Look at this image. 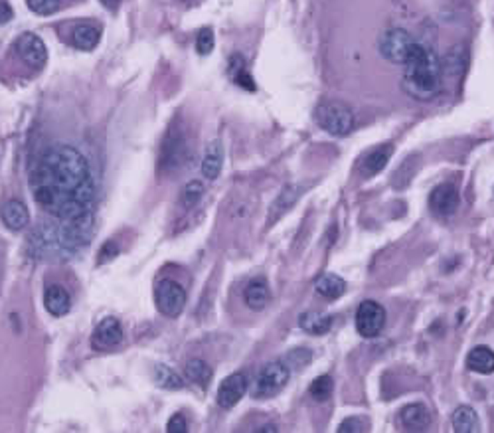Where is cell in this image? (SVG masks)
Here are the masks:
<instances>
[{
	"instance_id": "9a60e30c",
	"label": "cell",
	"mask_w": 494,
	"mask_h": 433,
	"mask_svg": "<svg viewBox=\"0 0 494 433\" xmlns=\"http://www.w3.org/2000/svg\"><path fill=\"white\" fill-rule=\"evenodd\" d=\"M400 424L408 432H423L431 424V412L423 404H409L401 408Z\"/></svg>"
},
{
	"instance_id": "3957f363",
	"label": "cell",
	"mask_w": 494,
	"mask_h": 433,
	"mask_svg": "<svg viewBox=\"0 0 494 433\" xmlns=\"http://www.w3.org/2000/svg\"><path fill=\"white\" fill-rule=\"evenodd\" d=\"M94 234V220L91 214L74 218V220H60L56 226L46 224L34 232L32 244L40 254H69L86 246Z\"/></svg>"
},
{
	"instance_id": "ab89813d",
	"label": "cell",
	"mask_w": 494,
	"mask_h": 433,
	"mask_svg": "<svg viewBox=\"0 0 494 433\" xmlns=\"http://www.w3.org/2000/svg\"><path fill=\"white\" fill-rule=\"evenodd\" d=\"M101 4L105 6L107 10H111V12H115V10L119 9L121 0H101Z\"/></svg>"
},
{
	"instance_id": "9c48e42d",
	"label": "cell",
	"mask_w": 494,
	"mask_h": 433,
	"mask_svg": "<svg viewBox=\"0 0 494 433\" xmlns=\"http://www.w3.org/2000/svg\"><path fill=\"white\" fill-rule=\"evenodd\" d=\"M385 327V309L375 301L360 303L356 311V331L364 339H375Z\"/></svg>"
},
{
	"instance_id": "ffe728a7",
	"label": "cell",
	"mask_w": 494,
	"mask_h": 433,
	"mask_svg": "<svg viewBox=\"0 0 494 433\" xmlns=\"http://www.w3.org/2000/svg\"><path fill=\"white\" fill-rule=\"evenodd\" d=\"M303 194V186H297V184H289L281 190V194L275 198V202L271 204V212H269V224H275V222L281 218L283 214L291 210L295 202Z\"/></svg>"
},
{
	"instance_id": "30bf717a",
	"label": "cell",
	"mask_w": 494,
	"mask_h": 433,
	"mask_svg": "<svg viewBox=\"0 0 494 433\" xmlns=\"http://www.w3.org/2000/svg\"><path fill=\"white\" fill-rule=\"evenodd\" d=\"M14 48H16V54L22 58V61H24L26 66H30V68L40 69L44 68L46 61H48L46 44L42 42L40 36L32 34V32H26V34L18 36Z\"/></svg>"
},
{
	"instance_id": "d4e9b609",
	"label": "cell",
	"mask_w": 494,
	"mask_h": 433,
	"mask_svg": "<svg viewBox=\"0 0 494 433\" xmlns=\"http://www.w3.org/2000/svg\"><path fill=\"white\" fill-rule=\"evenodd\" d=\"M184 372H186L188 380L200 386V388H208V384L212 382V368L202 358H190L186 366H184Z\"/></svg>"
},
{
	"instance_id": "74e56055",
	"label": "cell",
	"mask_w": 494,
	"mask_h": 433,
	"mask_svg": "<svg viewBox=\"0 0 494 433\" xmlns=\"http://www.w3.org/2000/svg\"><path fill=\"white\" fill-rule=\"evenodd\" d=\"M166 432L168 433H186L188 432L186 417L182 416V414L172 416L171 419H168V424H166Z\"/></svg>"
},
{
	"instance_id": "6da1fadb",
	"label": "cell",
	"mask_w": 494,
	"mask_h": 433,
	"mask_svg": "<svg viewBox=\"0 0 494 433\" xmlns=\"http://www.w3.org/2000/svg\"><path fill=\"white\" fill-rule=\"evenodd\" d=\"M34 196L58 220L91 214L95 184L86 156L69 144L50 146L36 166Z\"/></svg>"
},
{
	"instance_id": "4dcf8cb0",
	"label": "cell",
	"mask_w": 494,
	"mask_h": 433,
	"mask_svg": "<svg viewBox=\"0 0 494 433\" xmlns=\"http://www.w3.org/2000/svg\"><path fill=\"white\" fill-rule=\"evenodd\" d=\"M333 390H334L333 378H331L328 374H324V376H318L315 382L311 384L308 394H311V398H315L316 402H324V399H328L331 396H333Z\"/></svg>"
},
{
	"instance_id": "f546056e",
	"label": "cell",
	"mask_w": 494,
	"mask_h": 433,
	"mask_svg": "<svg viewBox=\"0 0 494 433\" xmlns=\"http://www.w3.org/2000/svg\"><path fill=\"white\" fill-rule=\"evenodd\" d=\"M202 196H204V184L200 180H190L180 192V206L190 210L202 200Z\"/></svg>"
},
{
	"instance_id": "5b68a950",
	"label": "cell",
	"mask_w": 494,
	"mask_h": 433,
	"mask_svg": "<svg viewBox=\"0 0 494 433\" xmlns=\"http://www.w3.org/2000/svg\"><path fill=\"white\" fill-rule=\"evenodd\" d=\"M315 121L328 135L346 136L354 127V115L346 103L338 99H326L315 109Z\"/></svg>"
},
{
	"instance_id": "7c38bea8",
	"label": "cell",
	"mask_w": 494,
	"mask_h": 433,
	"mask_svg": "<svg viewBox=\"0 0 494 433\" xmlns=\"http://www.w3.org/2000/svg\"><path fill=\"white\" fill-rule=\"evenodd\" d=\"M459 202V190H457L455 184H449V182L435 186L431 190V196H429V208H431V212L441 216V218H447V216H453V214L457 212Z\"/></svg>"
},
{
	"instance_id": "d6986e66",
	"label": "cell",
	"mask_w": 494,
	"mask_h": 433,
	"mask_svg": "<svg viewBox=\"0 0 494 433\" xmlns=\"http://www.w3.org/2000/svg\"><path fill=\"white\" fill-rule=\"evenodd\" d=\"M99 40H101V28L95 24H89V22L77 24L74 28V32H71V44L76 46L77 50H94V48H97Z\"/></svg>"
},
{
	"instance_id": "ac0fdd59",
	"label": "cell",
	"mask_w": 494,
	"mask_h": 433,
	"mask_svg": "<svg viewBox=\"0 0 494 433\" xmlns=\"http://www.w3.org/2000/svg\"><path fill=\"white\" fill-rule=\"evenodd\" d=\"M392 154H393L392 144H382V146H378V149H374L372 153L366 154V159H364L362 164H360V172H362L366 179L375 176L378 172H382V170L388 166V162H390V159H392Z\"/></svg>"
},
{
	"instance_id": "4fadbf2b",
	"label": "cell",
	"mask_w": 494,
	"mask_h": 433,
	"mask_svg": "<svg viewBox=\"0 0 494 433\" xmlns=\"http://www.w3.org/2000/svg\"><path fill=\"white\" fill-rule=\"evenodd\" d=\"M247 376L243 372L230 374L218 388V406L223 409H231L238 406L239 399L246 396L247 392Z\"/></svg>"
},
{
	"instance_id": "603a6c76",
	"label": "cell",
	"mask_w": 494,
	"mask_h": 433,
	"mask_svg": "<svg viewBox=\"0 0 494 433\" xmlns=\"http://www.w3.org/2000/svg\"><path fill=\"white\" fill-rule=\"evenodd\" d=\"M467 368L477 374H493L494 350L488 347H475L467 357Z\"/></svg>"
},
{
	"instance_id": "e0dca14e",
	"label": "cell",
	"mask_w": 494,
	"mask_h": 433,
	"mask_svg": "<svg viewBox=\"0 0 494 433\" xmlns=\"http://www.w3.org/2000/svg\"><path fill=\"white\" fill-rule=\"evenodd\" d=\"M243 301L251 311H263L271 301V291L263 277L251 279L243 289Z\"/></svg>"
},
{
	"instance_id": "ba28073f",
	"label": "cell",
	"mask_w": 494,
	"mask_h": 433,
	"mask_svg": "<svg viewBox=\"0 0 494 433\" xmlns=\"http://www.w3.org/2000/svg\"><path fill=\"white\" fill-rule=\"evenodd\" d=\"M413 46V36L403 28H392L380 38V54L392 64H405Z\"/></svg>"
},
{
	"instance_id": "52a82bcc",
	"label": "cell",
	"mask_w": 494,
	"mask_h": 433,
	"mask_svg": "<svg viewBox=\"0 0 494 433\" xmlns=\"http://www.w3.org/2000/svg\"><path fill=\"white\" fill-rule=\"evenodd\" d=\"M154 301L161 314L168 319H176L186 307V291L178 281L166 277L158 281V285L154 289Z\"/></svg>"
},
{
	"instance_id": "e575fe53",
	"label": "cell",
	"mask_w": 494,
	"mask_h": 433,
	"mask_svg": "<svg viewBox=\"0 0 494 433\" xmlns=\"http://www.w3.org/2000/svg\"><path fill=\"white\" fill-rule=\"evenodd\" d=\"M368 432V422L364 417L352 416L346 417L341 425H338V433H362Z\"/></svg>"
},
{
	"instance_id": "cb8c5ba5",
	"label": "cell",
	"mask_w": 494,
	"mask_h": 433,
	"mask_svg": "<svg viewBox=\"0 0 494 433\" xmlns=\"http://www.w3.org/2000/svg\"><path fill=\"white\" fill-rule=\"evenodd\" d=\"M453 429L457 433H477L480 429L477 412L470 406H459L453 414Z\"/></svg>"
},
{
	"instance_id": "4316f807",
	"label": "cell",
	"mask_w": 494,
	"mask_h": 433,
	"mask_svg": "<svg viewBox=\"0 0 494 433\" xmlns=\"http://www.w3.org/2000/svg\"><path fill=\"white\" fill-rule=\"evenodd\" d=\"M230 76H231V79H233V81L239 85V87H243V89H247V91H256L253 77H251V74L247 71L246 60H243L241 56H231Z\"/></svg>"
},
{
	"instance_id": "7a4b0ae2",
	"label": "cell",
	"mask_w": 494,
	"mask_h": 433,
	"mask_svg": "<svg viewBox=\"0 0 494 433\" xmlns=\"http://www.w3.org/2000/svg\"><path fill=\"white\" fill-rule=\"evenodd\" d=\"M403 89L418 101H429L441 91L443 81V68L433 50L425 48L423 44L415 42L409 54L408 61L403 64Z\"/></svg>"
},
{
	"instance_id": "d6a6232c",
	"label": "cell",
	"mask_w": 494,
	"mask_h": 433,
	"mask_svg": "<svg viewBox=\"0 0 494 433\" xmlns=\"http://www.w3.org/2000/svg\"><path fill=\"white\" fill-rule=\"evenodd\" d=\"M313 360V354L308 349H295L291 350L287 358H285V364L289 368H305Z\"/></svg>"
},
{
	"instance_id": "5bb4252c",
	"label": "cell",
	"mask_w": 494,
	"mask_h": 433,
	"mask_svg": "<svg viewBox=\"0 0 494 433\" xmlns=\"http://www.w3.org/2000/svg\"><path fill=\"white\" fill-rule=\"evenodd\" d=\"M0 218L4 222V226L12 232H22V229L28 228L30 224V212L22 200H6L2 208H0Z\"/></svg>"
},
{
	"instance_id": "277c9868",
	"label": "cell",
	"mask_w": 494,
	"mask_h": 433,
	"mask_svg": "<svg viewBox=\"0 0 494 433\" xmlns=\"http://www.w3.org/2000/svg\"><path fill=\"white\" fill-rule=\"evenodd\" d=\"M190 156V143L184 127L172 125L168 133L164 135L158 154V172L161 174H172L186 164Z\"/></svg>"
},
{
	"instance_id": "8d00e7d4",
	"label": "cell",
	"mask_w": 494,
	"mask_h": 433,
	"mask_svg": "<svg viewBox=\"0 0 494 433\" xmlns=\"http://www.w3.org/2000/svg\"><path fill=\"white\" fill-rule=\"evenodd\" d=\"M117 255H119V246H117V242H115V239L105 242V244L101 246V249H99V265L111 262V259H115Z\"/></svg>"
},
{
	"instance_id": "1f68e13d",
	"label": "cell",
	"mask_w": 494,
	"mask_h": 433,
	"mask_svg": "<svg viewBox=\"0 0 494 433\" xmlns=\"http://www.w3.org/2000/svg\"><path fill=\"white\" fill-rule=\"evenodd\" d=\"M26 4H28V9L40 16H50L60 10L61 0H26Z\"/></svg>"
},
{
	"instance_id": "f35d334b",
	"label": "cell",
	"mask_w": 494,
	"mask_h": 433,
	"mask_svg": "<svg viewBox=\"0 0 494 433\" xmlns=\"http://www.w3.org/2000/svg\"><path fill=\"white\" fill-rule=\"evenodd\" d=\"M10 18H12V10L9 2H0V22H9Z\"/></svg>"
},
{
	"instance_id": "484cf974",
	"label": "cell",
	"mask_w": 494,
	"mask_h": 433,
	"mask_svg": "<svg viewBox=\"0 0 494 433\" xmlns=\"http://www.w3.org/2000/svg\"><path fill=\"white\" fill-rule=\"evenodd\" d=\"M315 289L318 295L326 299H338L346 291V281L334 275V273H324L315 283Z\"/></svg>"
},
{
	"instance_id": "836d02e7",
	"label": "cell",
	"mask_w": 494,
	"mask_h": 433,
	"mask_svg": "<svg viewBox=\"0 0 494 433\" xmlns=\"http://www.w3.org/2000/svg\"><path fill=\"white\" fill-rule=\"evenodd\" d=\"M213 44H216V38H213L212 28H204V30H200V32H198L196 51L200 54V56H208V54H212Z\"/></svg>"
},
{
	"instance_id": "f1b7e54d",
	"label": "cell",
	"mask_w": 494,
	"mask_h": 433,
	"mask_svg": "<svg viewBox=\"0 0 494 433\" xmlns=\"http://www.w3.org/2000/svg\"><path fill=\"white\" fill-rule=\"evenodd\" d=\"M465 66H467V50L463 46H455L447 56H445V61L441 64V68L447 74L451 76H459L465 71Z\"/></svg>"
},
{
	"instance_id": "8992f818",
	"label": "cell",
	"mask_w": 494,
	"mask_h": 433,
	"mask_svg": "<svg viewBox=\"0 0 494 433\" xmlns=\"http://www.w3.org/2000/svg\"><path fill=\"white\" fill-rule=\"evenodd\" d=\"M291 378V368L281 360L265 364L257 372L253 386H251V396L256 399H269L277 396L279 392L287 386Z\"/></svg>"
},
{
	"instance_id": "83f0119b",
	"label": "cell",
	"mask_w": 494,
	"mask_h": 433,
	"mask_svg": "<svg viewBox=\"0 0 494 433\" xmlns=\"http://www.w3.org/2000/svg\"><path fill=\"white\" fill-rule=\"evenodd\" d=\"M154 382L164 390H182L184 388V380L166 364L154 366Z\"/></svg>"
},
{
	"instance_id": "44dd1931",
	"label": "cell",
	"mask_w": 494,
	"mask_h": 433,
	"mask_svg": "<svg viewBox=\"0 0 494 433\" xmlns=\"http://www.w3.org/2000/svg\"><path fill=\"white\" fill-rule=\"evenodd\" d=\"M223 166V146L220 141H212L208 143L204 153V161H202V174L208 180H216L220 176Z\"/></svg>"
},
{
	"instance_id": "d590c367",
	"label": "cell",
	"mask_w": 494,
	"mask_h": 433,
	"mask_svg": "<svg viewBox=\"0 0 494 433\" xmlns=\"http://www.w3.org/2000/svg\"><path fill=\"white\" fill-rule=\"evenodd\" d=\"M413 161H415V159L409 156L408 161L403 162L400 169L395 170V174H393V176H395V179H393V186H405L409 180H411V176H415V169H409V166L413 164Z\"/></svg>"
},
{
	"instance_id": "7402d4cb",
	"label": "cell",
	"mask_w": 494,
	"mask_h": 433,
	"mask_svg": "<svg viewBox=\"0 0 494 433\" xmlns=\"http://www.w3.org/2000/svg\"><path fill=\"white\" fill-rule=\"evenodd\" d=\"M298 324L307 334L321 337V334H326L333 329V317L326 313H318V311H308V313L301 314Z\"/></svg>"
},
{
	"instance_id": "8fae6325",
	"label": "cell",
	"mask_w": 494,
	"mask_h": 433,
	"mask_svg": "<svg viewBox=\"0 0 494 433\" xmlns=\"http://www.w3.org/2000/svg\"><path fill=\"white\" fill-rule=\"evenodd\" d=\"M123 327H121L119 319L115 317H105L99 321V324L95 327L94 337H91V347L94 350H99V352H105V350H111L115 347H119L123 342Z\"/></svg>"
},
{
	"instance_id": "2e32d148",
	"label": "cell",
	"mask_w": 494,
	"mask_h": 433,
	"mask_svg": "<svg viewBox=\"0 0 494 433\" xmlns=\"http://www.w3.org/2000/svg\"><path fill=\"white\" fill-rule=\"evenodd\" d=\"M44 305H46V311L51 317H64L71 309V295H69L68 289L64 287V285L54 283L44 293Z\"/></svg>"
}]
</instances>
